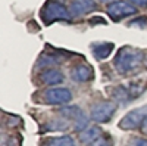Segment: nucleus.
<instances>
[{
    "instance_id": "nucleus-1",
    "label": "nucleus",
    "mask_w": 147,
    "mask_h": 146,
    "mask_svg": "<svg viewBox=\"0 0 147 146\" xmlns=\"http://www.w3.org/2000/svg\"><path fill=\"white\" fill-rule=\"evenodd\" d=\"M143 59L144 55L141 50L125 46L118 52L113 65L119 74H131V72H136L137 69L141 68Z\"/></svg>"
},
{
    "instance_id": "nucleus-20",
    "label": "nucleus",
    "mask_w": 147,
    "mask_h": 146,
    "mask_svg": "<svg viewBox=\"0 0 147 146\" xmlns=\"http://www.w3.org/2000/svg\"><path fill=\"white\" fill-rule=\"evenodd\" d=\"M131 146H147V140L146 139H134L132 140V143H131Z\"/></svg>"
},
{
    "instance_id": "nucleus-18",
    "label": "nucleus",
    "mask_w": 147,
    "mask_h": 146,
    "mask_svg": "<svg viewBox=\"0 0 147 146\" xmlns=\"http://www.w3.org/2000/svg\"><path fill=\"white\" fill-rule=\"evenodd\" d=\"M88 146H113V145H112V140H110L109 137L102 136L100 139H97L96 142H93V143L88 145Z\"/></svg>"
},
{
    "instance_id": "nucleus-17",
    "label": "nucleus",
    "mask_w": 147,
    "mask_h": 146,
    "mask_svg": "<svg viewBox=\"0 0 147 146\" xmlns=\"http://www.w3.org/2000/svg\"><path fill=\"white\" fill-rule=\"evenodd\" d=\"M57 60V58H53L52 55H43L38 60V67H46V65H53L55 62Z\"/></svg>"
},
{
    "instance_id": "nucleus-9",
    "label": "nucleus",
    "mask_w": 147,
    "mask_h": 146,
    "mask_svg": "<svg viewBox=\"0 0 147 146\" xmlns=\"http://www.w3.org/2000/svg\"><path fill=\"white\" fill-rule=\"evenodd\" d=\"M102 137V128L97 127V126H91L88 127L87 130L81 131V136H80V140L85 145H91L93 142H96L97 139Z\"/></svg>"
},
{
    "instance_id": "nucleus-5",
    "label": "nucleus",
    "mask_w": 147,
    "mask_h": 146,
    "mask_svg": "<svg viewBox=\"0 0 147 146\" xmlns=\"http://www.w3.org/2000/svg\"><path fill=\"white\" fill-rule=\"evenodd\" d=\"M106 10H107V15L113 21H118V19H122L125 16L134 15L137 12L136 6H132L131 2H125V0H118V2L110 3Z\"/></svg>"
},
{
    "instance_id": "nucleus-4",
    "label": "nucleus",
    "mask_w": 147,
    "mask_h": 146,
    "mask_svg": "<svg viewBox=\"0 0 147 146\" xmlns=\"http://www.w3.org/2000/svg\"><path fill=\"white\" fill-rule=\"evenodd\" d=\"M115 111H116L115 102L103 101V102L96 103L91 108V118L96 123H107V121H110V118L115 115Z\"/></svg>"
},
{
    "instance_id": "nucleus-3",
    "label": "nucleus",
    "mask_w": 147,
    "mask_h": 146,
    "mask_svg": "<svg viewBox=\"0 0 147 146\" xmlns=\"http://www.w3.org/2000/svg\"><path fill=\"white\" fill-rule=\"evenodd\" d=\"M146 118H147V105L140 106L137 109H132L131 112H128L124 118L121 120L119 127L122 130H136L140 126H143Z\"/></svg>"
},
{
    "instance_id": "nucleus-22",
    "label": "nucleus",
    "mask_w": 147,
    "mask_h": 146,
    "mask_svg": "<svg viewBox=\"0 0 147 146\" xmlns=\"http://www.w3.org/2000/svg\"><path fill=\"white\" fill-rule=\"evenodd\" d=\"M141 131H143L144 134L147 136V118L144 120V123H143V126H141Z\"/></svg>"
},
{
    "instance_id": "nucleus-10",
    "label": "nucleus",
    "mask_w": 147,
    "mask_h": 146,
    "mask_svg": "<svg viewBox=\"0 0 147 146\" xmlns=\"http://www.w3.org/2000/svg\"><path fill=\"white\" fill-rule=\"evenodd\" d=\"M41 81L44 84H50V86L52 84H59L63 81V75L57 69H47L41 74Z\"/></svg>"
},
{
    "instance_id": "nucleus-8",
    "label": "nucleus",
    "mask_w": 147,
    "mask_h": 146,
    "mask_svg": "<svg viewBox=\"0 0 147 146\" xmlns=\"http://www.w3.org/2000/svg\"><path fill=\"white\" fill-rule=\"evenodd\" d=\"M94 72L87 64H78L71 69V78L77 83H87L93 78Z\"/></svg>"
},
{
    "instance_id": "nucleus-14",
    "label": "nucleus",
    "mask_w": 147,
    "mask_h": 146,
    "mask_svg": "<svg viewBox=\"0 0 147 146\" xmlns=\"http://www.w3.org/2000/svg\"><path fill=\"white\" fill-rule=\"evenodd\" d=\"M125 89H127V92H128L129 97L132 99V97H138V96L146 90V86H143L141 81H132V83H129V84H128V86H127Z\"/></svg>"
},
{
    "instance_id": "nucleus-19",
    "label": "nucleus",
    "mask_w": 147,
    "mask_h": 146,
    "mask_svg": "<svg viewBox=\"0 0 147 146\" xmlns=\"http://www.w3.org/2000/svg\"><path fill=\"white\" fill-rule=\"evenodd\" d=\"M129 25H138L140 28H143V30H147V18L146 16H143V18H138V19H134Z\"/></svg>"
},
{
    "instance_id": "nucleus-2",
    "label": "nucleus",
    "mask_w": 147,
    "mask_h": 146,
    "mask_svg": "<svg viewBox=\"0 0 147 146\" xmlns=\"http://www.w3.org/2000/svg\"><path fill=\"white\" fill-rule=\"evenodd\" d=\"M41 18L44 24H52L59 19L66 21L71 18V12L63 6V3L57 2V0H49L41 9Z\"/></svg>"
},
{
    "instance_id": "nucleus-21",
    "label": "nucleus",
    "mask_w": 147,
    "mask_h": 146,
    "mask_svg": "<svg viewBox=\"0 0 147 146\" xmlns=\"http://www.w3.org/2000/svg\"><path fill=\"white\" fill-rule=\"evenodd\" d=\"M132 5L136 6H141V7H147V0H129Z\"/></svg>"
},
{
    "instance_id": "nucleus-12",
    "label": "nucleus",
    "mask_w": 147,
    "mask_h": 146,
    "mask_svg": "<svg viewBox=\"0 0 147 146\" xmlns=\"http://www.w3.org/2000/svg\"><path fill=\"white\" fill-rule=\"evenodd\" d=\"M69 127L68 120H62V118H55L50 120L49 123H46L44 126V131H63Z\"/></svg>"
},
{
    "instance_id": "nucleus-11",
    "label": "nucleus",
    "mask_w": 147,
    "mask_h": 146,
    "mask_svg": "<svg viewBox=\"0 0 147 146\" xmlns=\"http://www.w3.org/2000/svg\"><path fill=\"white\" fill-rule=\"evenodd\" d=\"M113 50V44L112 43H99V44H96L93 46V53L97 59H105L107 58L110 53H112Z\"/></svg>"
},
{
    "instance_id": "nucleus-16",
    "label": "nucleus",
    "mask_w": 147,
    "mask_h": 146,
    "mask_svg": "<svg viewBox=\"0 0 147 146\" xmlns=\"http://www.w3.org/2000/svg\"><path fill=\"white\" fill-rule=\"evenodd\" d=\"M90 126H88V118H87V115H81L78 120H75V130H78V131H84V130H87Z\"/></svg>"
},
{
    "instance_id": "nucleus-13",
    "label": "nucleus",
    "mask_w": 147,
    "mask_h": 146,
    "mask_svg": "<svg viewBox=\"0 0 147 146\" xmlns=\"http://www.w3.org/2000/svg\"><path fill=\"white\" fill-rule=\"evenodd\" d=\"M43 146H75V140L71 136L52 137V139H47Z\"/></svg>"
},
{
    "instance_id": "nucleus-15",
    "label": "nucleus",
    "mask_w": 147,
    "mask_h": 146,
    "mask_svg": "<svg viewBox=\"0 0 147 146\" xmlns=\"http://www.w3.org/2000/svg\"><path fill=\"white\" fill-rule=\"evenodd\" d=\"M60 114H62L63 117L69 118V120H78L81 115H84V112L81 111V109L78 106H68V108H63V109H60Z\"/></svg>"
},
{
    "instance_id": "nucleus-23",
    "label": "nucleus",
    "mask_w": 147,
    "mask_h": 146,
    "mask_svg": "<svg viewBox=\"0 0 147 146\" xmlns=\"http://www.w3.org/2000/svg\"><path fill=\"white\" fill-rule=\"evenodd\" d=\"M100 2H103V3H106V2H110V0H100Z\"/></svg>"
},
{
    "instance_id": "nucleus-6",
    "label": "nucleus",
    "mask_w": 147,
    "mask_h": 146,
    "mask_svg": "<svg viewBox=\"0 0 147 146\" xmlns=\"http://www.w3.org/2000/svg\"><path fill=\"white\" fill-rule=\"evenodd\" d=\"M44 101L50 105H65L72 101V93L66 87L49 89L44 94Z\"/></svg>"
},
{
    "instance_id": "nucleus-7",
    "label": "nucleus",
    "mask_w": 147,
    "mask_h": 146,
    "mask_svg": "<svg viewBox=\"0 0 147 146\" xmlns=\"http://www.w3.org/2000/svg\"><path fill=\"white\" fill-rule=\"evenodd\" d=\"M94 9H96L94 0H72L69 6V12L72 16H81L85 14H90Z\"/></svg>"
}]
</instances>
